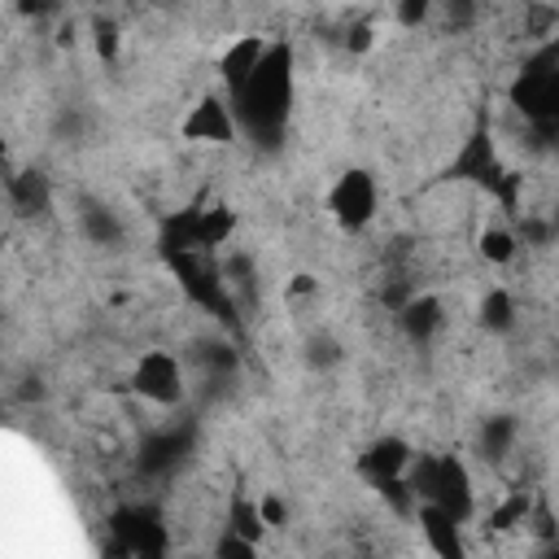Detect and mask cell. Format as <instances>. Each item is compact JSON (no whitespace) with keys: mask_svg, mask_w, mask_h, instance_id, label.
Here are the masks:
<instances>
[{"mask_svg":"<svg viewBox=\"0 0 559 559\" xmlns=\"http://www.w3.org/2000/svg\"><path fill=\"white\" fill-rule=\"evenodd\" d=\"M231 109H236L240 131L262 153H275L284 144L288 114H293V44L266 48V57L249 74V83L240 92H231Z\"/></svg>","mask_w":559,"mask_h":559,"instance_id":"cell-1","label":"cell"},{"mask_svg":"<svg viewBox=\"0 0 559 559\" xmlns=\"http://www.w3.org/2000/svg\"><path fill=\"white\" fill-rule=\"evenodd\" d=\"M445 179H459V183H476L480 192H489L507 214H520V175L502 166L498 148H493V135L485 122L472 127V135L463 140V148L454 153V162L445 166Z\"/></svg>","mask_w":559,"mask_h":559,"instance_id":"cell-2","label":"cell"},{"mask_svg":"<svg viewBox=\"0 0 559 559\" xmlns=\"http://www.w3.org/2000/svg\"><path fill=\"white\" fill-rule=\"evenodd\" d=\"M511 105L537 127V135H559V44H542L520 66Z\"/></svg>","mask_w":559,"mask_h":559,"instance_id":"cell-3","label":"cell"},{"mask_svg":"<svg viewBox=\"0 0 559 559\" xmlns=\"http://www.w3.org/2000/svg\"><path fill=\"white\" fill-rule=\"evenodd\" d=\"M406 485L419 502L445 507L459 524L472 520L476 498H472V476H467L463 459H454V454H415L411 467H406Z\"/></svg>","mask_w":559,"mask_h":559,"instance_id":"cell-4","label":"cell"},{"mask_svg":"<svg viewBox=\"0 0 559 559\" xmlns=\"http://www.w3.org/2000/svg\"><path fill=\"white\" fill-rule=\"evenodd\" d=\"M175 284L183 288V297L192 306H201L205 314H214L227 332L240 328V314H236V301H231V284L223 275V262L210 258V249H192V253H175L166 258Z\"/></svg>","mask_w":559,"mask_h":559,"instance_id":"cell-5","label":"cell"},{"mask_svg":"<svg viewBox=\"0 0 559 559\" xmlns=\"http://www.w3.org/2000/svg\"><path fill=\"white\" fill-rule=\"evenodd\" d=\"M109 533H114V542H109L114 555H140V559L166 555V524H162L157 507H140V502L118 507L109 515Z\"/></svg>","mask_w":559,"mask_h":559,"instance_id":"cell-6","label":"cell"},{"mask_svg":"<svg viewBox=\"0 0 559 559\" xmlns=\"http://www.w3.org/2000/svg\"><path fill=\"white\" fill-rule=\"evenodd\" d=\"M376 205H380V192H376L371 170H362V166H349L328 192V210H332L336 227H345V231H362L376 218Z\"/></svg>","mask_w":559,"mask_h":559,"instance_id":"cell-7","label":"cell"},{"mask_svg":"<svg viewBox=\"0 0 559 559\" xmlns=\"http://www.w3.org/2000/svg\"><path fill=\"white\" fill-rule=\"evenodd\" d=\"M131 389L157 406H175L183 402V367L170 349H148L140 354L135 371H131Z\"/></svg>","mask_w":559,"mask_h":559,"instance_id":"cell-8","label":"cell"},{"mask_svg":"<svg viewBox=\"0 0 559 559\" xmlns=\"http://www.w3.org/2000/svg\"><path fill=\"white\" fill-rule=\"evenodd\" d=\"M236 131H240L236 109H231V100H223V96H201V100L188 109V118L179 122V135H183V140H197V144H231Z\"/></svg>","mask_w":559,"mask_h":559,"instance_id":"cell-9","label":"cell"},{"mask_svg":"<svg viewBox=\"0 0 559 559\" xmlns=\"http://www.w3.org/2000/svg\"><path fill=\"white\" fill-rule=\"evenodd\" d=\"M415 450L402 441V437H376L362 454H358V476H367L371 485L380 480H393V476H406Z\"/></svg>","mask_w":559,"mask_h":559,"instance_id":"cell-10","label":"cell"},{"mask_svg":"<svg viewBox=\"0 0 559 559\" xmlns=\"http://www.w3.org/2000/svg\"><path fill=\"white\" fill-rule=\"evenodd\" d=\"M4 192H9V210H13L17 218H44V214L52 210V183H48V175L35 170V166L9 175Z\"/></svg>","mask_w":559,"mask_h":559,"instance_id":"cell-11","label":"cell"},{"mask_svg":"<svg viewBox=\"0 0 559 559\" xmlns=\"http://www.w3.org/2000/svg\"><path fill=\"white\" fill-rule=\"evenodd\" d=\"M188 445H192V428H166V432H153V437H144L140 454H135V467H140L144 476H162V472H170V467L188 454Z\"/></svg>","mask_w":559,"mask_h":559,"instance_id":"cell-12","label":"cell"},{"mask_svg":"<svg viewBox=\"0 0 559 559\" xmlns=\"http://www.w3.org/2000/svg\"><path fill=\"white\" fill-rule=\"evenodd\" d=\"M266 39L262 35H245V39H236L223 57H218V79H223V87H227V96L231 92H240L245 83H249V74L258 70V61L266 57Z\"/></svg>","mask_w":559,"mask_h":559,"instance_id":"cell-13","label":"cell"},{"mask_svg":"<svg viewBox=\"0 0 559 559\" xmlns=\"http://www.w3.org/2000/svg\"><path fill=\"white\" fill-rule=\"evenodd\" d=\"M192 249H205V240H201V205L175 210L170 218H162V231H157L162 262L175 258V253H192Z\"/></svg>","mask_w":559,"mask_h":559,"instance_id":"cell-14","label":"cell"},{"mask_svg":"<svg viewBox=\"0 0 559 559\" xmlns=\"http://www.w3.org/2000/svg\"><path fill=\"white\" fill-rule=\"evenodd\" d=\"M397 323H402V332H406L411 345H428V341L437 336V328H441V297L415 293V297L397 310Z\"/></svg>","mask_w":559,"mask_h":559,"instance_id":"cell-15","label":"cell"},{"mask_svg":"<svg viewBox=\"0 0 559 559\" xmlns=\"http://www.w3.org/2000/svg\"><path fill=\"white\" fill-rule=\"evenodd\" d=\"M419 528L428 537V546L441 555V559H459L463 555V537H459V520L437 507V502H419Z\"/></svg>","mask_w":559,"mask_h":559,"instance_id":"cell-16","label":"cell"},{"mask_svg":"<svg viewBox=\"0 0 559 559\" xmlns=\"http://www.w3.org/2000/svg\"><path fill=\"white\" fill-rule=\"evenodd\" d=\"M79 227L92 245H105V249H118L122 245V218L105 205V201H79Z\"/></svg>","mask_w":559,"mask_h":559,"instance_id":"cell-17","label":"cell"},{"mask_svg":"<svg viewBox=\"0 0 559 559\" xmlns=\"http://www.w3.org/2000/svg\"><path fill=\"white\" fill-rule=\"evenodd\" d=\"M515 415H489L485 424H480V454L489 459V463H502L507 459V450H511V441H515Z\"/></svg>","mask_w":559,"mask_h":559,"instance_id":"cell-18","label":"cell"},{"mask_svg":"<svg viewBox=\"0 0 559 559\" xmlns=\"http://www.w3.org/2000/svg\"><path fill=\"white\" fill-rule=\"evenodd\" d=\"M223 275H227V284L240 293V306H245V310H258V271H253V258H249V253H231V258L223 262Z\"/></svg>","mask_w":559,"mask_h":559,"instance_id":"cell-19","label":"cell"},{"mask_svg":"<svg viewBox=\"0 0 559 559\" xmlns=\"http://www.w3.org/2000/svg\"><path fill=\"white\" fill-rule=\"evenodd\" d=\"M227 528L240 533V537H249V542H262V533H266L262 507L249 502L245 493H231V502H227Z\"/></svg>","mask_w":559,"mask_h":559,"instance_id":"cell-20","label":"cell"},{"mask_svg":"<svg viewBox=\"0 0 559 559\" xmlns=\"http://www.w3.org/2000/svg\"><path fill=\"white\" fill-rule=\"evenodd\" d=\"M480 328L485 332H511L515 328V301L507 288H489L480 297Z\"/></svg>","mask_w":559,"mask_h":559,"instance_id":"cell-21","label":"cell"},{"mask_svg":"<svg viewBox=\"0 0 559 559\" xmlns=\"http://www.w3.org/2000/svg\"><path fill=\"white\" fill-rule=\"evenodd\" d=\"M476 245H480V258H485V262L507 266V262L515 258V249H520V236H515V231H507V227H485Z\"/></svg>","mask_w":559,"mask_h":559,"instance_id":"cell-22","label":"cell"},{"mask_svg":"<svg viewBox=\"0 0 559 559\" xmlns=\"http://www.w3.org/2000/svg\"><path fill=\"white\" fill-rule=\"evenodd\" d=\"M528 511H533V498L524 493V489H511L493 511H489V528H498V533H507V528H515V524H524L528 520Z\"/></svg>","mask_w":559,"mask_h":559,"instance_id":"cell-23","label":"cell"},{"mask_svg":"<svg viewBox=\"0 0 559 559\" xmlns=\"http://www.w3.org/2000/svg\"><path fill=\"white\" fill-rule=\"evenodd\" d=\"M231 231H236V214H231L227 205H210V210H201V240H205V249L227 245Z\"/></svg>","mask_w":559,"mask_h":559,"instance_id":"cell-24","label":"cell"},{"mask_svg":"<svg viewBox=\"0 0 559 559\" xmlns=\"http://www.w3.org/2000/svg\"><path fill=\"white\" fill-rule=\"evenodd\" d=\"M301 358H306V367L328 371V367H336V362H341V341H336V336H328V332H314V336H306Z\"/></svg>","mask_w":559,"mask_h":559,"instance_id":"cell-25","label":"cell"},{"mask_svg":"<svg viewBox=\"0 0 559 559\" xmlns=\"http://www.w3.org/2000/svg\"><path fill=\"white\" fill-rule=\"evenodd\" d=\"M118 44H122V31L114 17H92V48L100 61H118Z\"/></svg>","mask_w":559,"mask_h":559,"instance_id":"cell-26","label":"cell"},{"mask_svg":"<svg viewBox=\"0 0 559 559\" xmlns=\"http://www.w3.org/2000/svg\"><path fill=\"white\" fill-rule=\"evenodd\" d=\"M197 362L210 376H231L236 371V349L231 345H197Z\"/></svg>","mask_w":559,"mask_h":559,"instance_id":"cell-27","label":"cell"},{"mask_svg":"<svg viewBox=\"0 0 559 559\" xmlns=\"http://www.w3.org/2000/svg\"><path fill=\"white\" fill-rule=\"evenodd\" d=\"M253 550H258V542H249V537H240V533H231V528H227V537L214 546L218 559H253Z\"/></svg>","mask_w":559,"mask_h":559,"instance_id":"cell-28","label":"cell"},{"mask_svg":"<svg viewBox=\"0 0 559 559\" xmlns=\"http://www.w3.org/2000/svg\"><path fill=\"white\" fill-rule=\"evenodd\" d=\"M520 240L524 245H550L555 240V223H546V218H520Z\"/></svg>","mask_w":559,"mask_h":559,"instance_id":"cell-29","label":"cell"},{"mask_svg":"<svg viewBox=\"0 0 559 559\" xmlns=\"http://www.w3.org/2000/svg\"><path fill=\"white\" fill-rule=\"evenodd\" d=\"M432 4H437V0H393V13H397L402 26H419Z\"/></svg>","mask_w":559,"mask_h":559,"instance_id":"cell-30","label":"cell"},{"mask_svg":"<svg viewBox=\"0 0 559 559\" xmlns=\"http://www.w3.org/2000/svg\"><path fill=\"white\" fill-rule=\"evenodd\" d=\"M555 26V9L550 4H528V35H537V39H546V31Z\"/></svg>","mask_w":559,"mask_h":559,"instance_id":"cell-31","label":"cell"},{"mask_svg":"<svg viewBox=\"0 0 559 559\" xmlns=\"http://www.w3.org/2000/svg\"><path fill=\"white\" fill-rule=\"evenodd\" d=\"M258 507H262L266 528H284V524H288V507H284V498H280V493H266Z\"/></svg>","mask_w":559,"mask_h":559,"instance_id":"cell-32","label":"cell"},{"mask_svg":"<svg viewBox=\"0 0 559 559\" xmlns=\"http://www.w3.org/2000/svg\"><path fill=\"white\" fill-rule=\"evenodd\" d=\"M441 9H445V17H450V26H472V17H476V0H441Z\"/></svg>","mask_w":559,"mask_h":559,"instance_id":"cell-33","label":"cell"},{"mask_svg":"<svg viewBox=\"0 0 559 559\" xmlns=\"http://www.w3.org/2000/svg\"><path fill=\"white\" fill-rule=\"evenodd\" d=\"M345 48H349V52H367V48H371V26H367V22H354L349 35H345Z\"/></svg>","mask_w":559,"mask_h":559,"instance_id":"cell-34","label":"cell"},{"mask_svg":"<svg viewBox=\"0 0 559 559\" xmlns=\"http://www.w3.org/2000/svg\"><path fill=\"white\" fill-rule=\"evenodd\" d=\"M57 135H70V140L83 135V118H79V109H61V118H57Z\"/></svg>","mask_w":559,"mask_h":559,"instance_id":"cell-35","label":"cell"},{"mask_svg":"<svg viewBox=\"0 0 559 559\" xmlns=\"http://www.w3.org/2000/svg\"><path fill=\"white\" fill-rule=\"evenodd\" d=\"M52 9H57V0H17V13H26V17H44Z\"/></svg>","mask_w":559,"mask_h":559,"instance_id":"cell-36","label":"cell"},{"mask_svg":"<svg viewBox=\"0 0 559 559\" xmlns=\"http://www.w3.org/2000/svg\"><path fill=\"white\" fill-rule=\"evenodd\" d=\"M22 384H26V389H17V397H22V402H39V397H44V384H39L35 376H31V380H22Z\"/></svg>","mask_w":559,"mask_h":559,"instance_id":"cell-37","label":"cell"},{"mask_svg":"<svg viewBox=\"0 0 559 559\" xmlns=\"http://www.w3.org/2000/svg\"><path fill=\"white\" fill-rule=\"evenodd\" d=\"M288 293H314V280L310 275H293V288Z\"/></svg>","mask_w":559,"mask_h":559,"instance_id":"cell-38","label":"cell"},{"mask_svg":"<svg viewBox=\"0 0 559 559\" xmlns=\"http://www.w3.org/2000/svg\"><path fill=\"white\" fill-rule=\"evenodd\" d=\"M550 223H555V236H559V205H555V214H550Z\"/></svg>","mask_w":559,"mask_h":559,"instance_id":"cell-39","label":"cell"}]
</instances>
